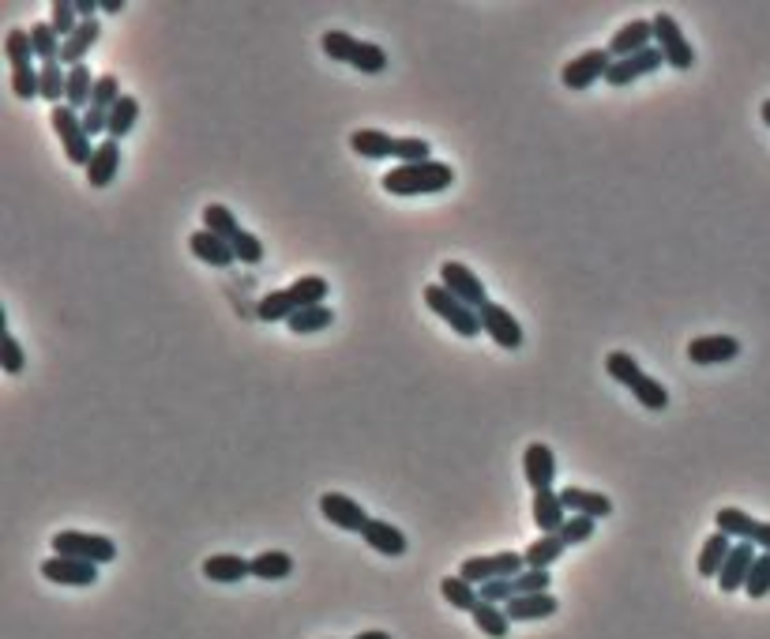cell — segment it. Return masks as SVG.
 I'll use <instances>...</instances> for the list:
<instances>
[{
	"mask_svg": "<svg viewBox=\"0 0 770 639\" xmlns=\"http://www.w3.org/2000/svg\"><path fill=\"white\" fill-rule=\"evenodd\" d=\"M324 297H327V279H324V275H301V279L290 282L286 290H275V294L260 297V305H256V316H260L263 324H278V320H290L293 312L324 305Z\"/></svg>",
	"mask_w": 770,
	"mask_h": 639,
	"instance_id": "6da1fadb",
	"label": "cell"
},
{
	"mask_svg": "<svg viewBox=\"0 0 770 639\" xmlns=\"http://www.w3.org/2000/svg\"><path fill=\"white\" fill-rule=\"evenodd\" d=\"M384 192L391 196H436L444 188L455 185V170L447 162H417V166H395V170L384 173Z\"/></svg>",
	"mask_w": 770,
	"mask_h": 639,
	"instance_id": "7a4b0ae2",
	"label": "cell"
},
{
	"mask_svg": "<svg viewBox=\"0 0 770 639\" xmlns=\"http://www.w3.org/2000/svg\"><path fill=\"white\" fill-rule=\"evenodd\" d=\"M605 373L613 376L616 384H624V388L632 391L639 403L647 406V410H665L669 406V391L665 384H658L654 376H647L639 369V361L632 354H624V350H613L609 358H605Z\"/></svg>",
	"mask_w": 770,
	"mask_h": 639,
	"instance_id": "3957f363",
	"label": "cell"
},
{
	"mask_svg": "<svg viewBox=\"0 0 770 639\" xmlns=\"http://www.w3.org/2000/svg\"><path fill=\"white\" fill-rule=\"evenodd\" d=\"M425 305H429L440 320H444L447 328L455 331V335H462V339H478L481 335V316L478 309H470V305H462L455 294H447L440 282H429L425 286Z\"/></svg>",
	"mask_w": 770,
	"mask_h": 639,
	"instance_id": "277c9868",
	"label": "cell"
},
{
	"mask_svg": "<svg viewBox=\"0 0 770 639\" xmlns=\"http://www.w3.org/2000/svg\"><path fill=\"white\" fill-rule=\"evenodd\" d=\"M49 125H53L57 140H61L64 158H68L72 166H83V170H87V162H91L94 147H91V136H87V128H83V117H79L72 106H53V113H49Z\"/></svg>",
	"mask_w": 770,
	"mask_h": 639,
	"instance_id": "5b68a950",
	"label": "cell"
},
{
	"mask_svg": "<svg viewBox=\"0 0 770 639\" xmlns=\"http://www.w3.org/2000/svg\"><path fill=\"white\" fill-rule=\"evenodd\" d=\"M53 553H64V557H79V561L91 564H109L117 557V546L106 534H87V530H61L53 534Z\"/></svg>",
	"mask_w": 770,
	"mask_h": 639,
	"instance_id": "8992f818",
	"label": "cell"
},
{
	"mask_svg": "<svg viewBox=\"0 0 770 639\" xmlns=\"http://www.w3.org/2000/svg\"><path fill=\"white\" fill-rule=\"evenodd\" d=\"M650 23H654V46L662 49L665 64H669V68H677V72L695 68V49L688 46V38H684L677 19L669 16V12H658Z\"/></svg>",
	"mask_w": 770,
	"mask_h": 639,
	"instance_id": "52a82bcc",
	"label": "cell"
},
{
	"mask_svg": "<svg viewBox=\"0 0 770 639\" xmlns=\"http://www.w3.org/2000/svg\"><path fill=\"white\" fill-rule=\"evenodd\" d=\"M613 68V53L601 46V49H586L579 53L575 61H568L560 68V83L568 87V91H586V87H594L598 79H605V72Z\"/></svg>",
	"mask_w": 770,
	"mask_h": 639,
	"instance_id": "ba28073f",
	"label": "cell"
},
{
	"mask_svg": "<svg viewBox=\"0 0 770 639\" xmlns=\"http://www.w3.org/2000/svg\"><path fill=\"white\" fill-rule=\"evenodd\" d=\"M481 316V335H489L496 346H504V350H523L526 335H523V324L511 316L504 305H496V301H485L478 309Z\"/></svg>",
	"mask_w": 770,
	"mask_h": 639,
	"instance_id": "9c48e42d",
	"label": "cell"
},
{
	"mask_svg": "<svg viewBox=\"0 0 770 639\" xmlns=\"http://www.w3.org/2000/svg\"><path fill=\"white\" fill-rule=\"evenodd\" d=\"M526 568L523 553H493V557H474V561H462L459 576L470 579L474 587L489 583V579H515Z\"/></svg>",
	"mask_w": 770,
	"mask_h": 639,
	"instance_id": "30bf717a",
	"label": "cell"
},
{
	"mask_svg": "<svg viewBox=\"0 0 770 639\" xmlns=\"http://www.w3.org/2000/svg\"><path fill=\"white\" fill-rule=\"evenodd\" d=\"M440 286H444L447 294L459 297L462 305H470V309H481V305L489 301L485 282H481L466 264H459V260H447V264L440 267Z\"/></svg>",
	"mask_w": 770,
	"mask_h": 639,
	"instance_id": "8fae6325",
	"label": "cell"
},
{
	"mask_svg": "<svg viewBox=\"0 0 770 639\" xmlns=\"http://www.w3.org/2000/svg\"><path fill=\"white\" fill-rule=\"evenodd\" d=\"M42 576L49 583H61V587H91V583H98V564L53 553L49 561H42Z\"/></svg>",
	"mask_w": 770,
	"mask_h": 639,
	"instance_id": "7c38bea8",
	"label": "cell"
},
{
	"mask_svg": "<svg viewBox=\"0 0 770 639\" xmlns=\"http://www.w3.org/2000/svg\"><path fill=\"white\" fill-rule=\"evenodd\" d=\"M320 512H324V519L331 527L350 530V534H361L372 519V515L365 512L357 500L346 497V493H324V497H320Z\"/></svg>",
	"mask_w": 770,
	"mask_h": 639,
	"instance_id": "4fadbf2b",
	"label": "cell"
},
{
	"mask_svg": "<svg viewBox=\"0 0 770 639\" xmlns=\"http://www.w3.org/2000/svg\"><path fill=\"white\" fill-rule=\"evenodd\" d=\"M755 557H759V549H755L752 542H733V549H729V557H725V564H722V572H718V591L722 594L744 591Z\"/></svg>",
	"mask_w": 770,
	"mask_h": 639,
	"instance_id": "5bb4252c",
	"label": "cell"
},
{
	"mask_svg": "<svg viewBox=\"0 0 770 639\" xmlns=\"http://www.w3.org/2000/svg\"><path fill=\"white\" fill-rule=\"evenodd\" d=\"M662 64H665L662 49L650 46V49H643V53H635V57L613 61V68L605 72V83H609V87H628V83H635V79H643V76H650V72H658Z\"/></svg>",
	"mask_w": 770,
	"mask_h": 639,
	"instance_id": "9a60e30c",
	"label": "cell"
},
{
	"mask_svg": "<svg viewBox=\"0 0 770 639\" xmlns=\"http://www.w3.org/2000/svg\"><path fill=\"white\" fill-rule=\"evenodd\" d=\"M740 354V339L733 335H699L688 343V361L699 365V369H710V365H725Z\"/></svg>",
	"mask_w": 770,
	"mask_h": 639,
	"instance_id": "2e32d148",
	"label": "cell"
},
{
	"mask_svg": "<svg viewBox=\"0 0 770 639\" xmlns=\"http://www.w3.org/2000/svg\"><path fill=\"white\" fill-rule=\"evenodd\" d=\"M654 46V23L650 19H632V23H624L620 31L609 38V53H613V61H624V57H635V53H643V49Z\"/></svg>",
	"mask_w": 770,
	"mask_h": 639,
	"instance_id": "e0dca14e",
	"label": "cell"
},
{
	"mask_svg": "<svg viewBox=\"0 0 770 639\" xmlns=\"http://www.w3.org/2000/svg\"><path fill=\"white\" fill-rule=\"evenodd\" d=\"M523 470H526V485L538 493V489H553L556 482V455L549 444H526L523 452Z\"/></svg>",
	"mask_w": 770,
	"mask_h": 639,
	"instance_id": "ac0fdd59",
	"label": "cell"
},
{
	"mask_svg": "<svg viewBox=\"0 0 770 639\" xmlns=\"http://www.w3.org/2000/svg\"><path fill=\"white\" fill-rule=\"evenodd\" d=\"M121 170V143L117 140H106L94 147L91 162H87V185L91 188H109L113 185V177Z\"/></svg>",
	"mask_w": 770,
	"mask_h": 639,
	"instance_id": "d6986e66",
	"label": "cell"
},
{
	"mask_svg": "<svg viewBox=\"0 0 770 639\" xmlns=\"http://www.w3.org/2000/svg\"><path fill=\"white\" fill-rule=\"evenodd\" d=\"M504 609H508L511 624H515V621L526 624V621H545V617H553L556 609H560V602H556L553 591H545V594H515V598H511Z\"/></svg>",
	"mask_w": 770,
	"mask_h": 639,
	"instance_id": "ffe728a7",
	"label": "cell"
},
{
	"mask_svg": "<svg viewBox=\"0 0 770 639\" xmlns=\"http://www.w3.org/2000/svg\"><path fill=\"white\" fill-rule=\"evenodd\" d=\"M564 508L568 515H590V519H605V515H613V500L605 497V493H594V489H583V485H568L564 493Z\"/></svg>",
	"mask_w": 770,
	"mask_h": 639,
	"instance_id": "44dd1931",
	"label": "cell"
},
{
	"mask_svg": "<svg viewBox=\"0 0 770 639\" xmlns=\"http://www.w3.org/2000/svg\"><path fill=\"white\" fill-rule=\"evenodd\" d=\"M98 38H102V23H98V19H79V31L72 34V38H64V46H61L64 68H76V64H83V57L98 46Z\"/></svg>",
	"mask_w": 770,
	"mask_h": 639,
	"instance_id": "7402d4cb",
	"label": "cell"
},
{
	"mask_svg": "<svg viewBox=\"0 0 770 639\" xmlns=\"http://www.w3.org/2000/svg\"><path fill=\"white\" fill-rule=\"evenodd\" d=\"M188 252H192L196 260H203V264H211V267L237 264V256H233L230 241H222V237L207 234V230H196V234L188 237Z\"/></svg>",
	"mask_w": 770,
	"mask_h": 639,
	"instance_id": "603a6c76",
	"label": "cell"
},
{
	"mask_svg": "<svg viewBox=\"0 0 770 639\" xmlns=\"http://www.w3.org/2000/svg\"><path fill=\"white\" fill-rule=\"evenodd\" d=\"M564 519H568V508H564L560 493L556 489H538L534 493V523H538L541 534H560Z\"/></svg>",
	"mask_w": 770,
	"mask_h": 639,
	"instance_id": "cb8c5ba5",
	"label": "cell"
},
{
	"mask_svg": "<svg viewBox=\"0 0 770 639\" xmlns=\"http://www.w3.org/2000/svg\"><path fill=\"white\" fill-rule=\"evenodd\" d=\"M361 538L376 553H384V557H402L406 553V534L395 523H387V519H369V527L361 530Z\"/></svg>",
	"mask_w": 770,
	"mask_h": 639,
	"instance_id": "d4e9b609",
	"label": "cell"
},
{
	"mask_svg": "<svg viewBox=\"0 0 770 639\" xmlns=\"http://www.w3.org/2000/svg\"><path fill=\"white\" fill-rule=\"evenodd\" d=\"M203 576L211 583H241V579L252 576V561L237 557V553H215L203 561Z\"/></svg>",
	"mask_w": 770,
	"mask_h": 639,
	"instance_id": "484cf974",
	"label": "cell"
},
{
	"mask_svg": "<svg viewBox=\"0 0 770 639\" xmlns=\"http://www.w3.org/2000/svg\"><path fill=\"white\" fill-rule=\"evenodd\" d=\"M729 549H733V538H729V534H722V530H714L707 542H703V549H699V561H695L699 576H703V579H718L725 557H729Z\"/></svg>",
	"mask_w": 770,
	"mask_h": 639,
	"instance_id": "4316f807",
	"label": "cell"
},
{
	"mask_svg": "<svg viewBox=\"0 0 770 639\" xmlns=\"http://www.w3.org/2000/svg\"><path fill=\"white\" fill-rule=\"evenodd\" d=\"M395 136H387L380 128H357L354 136H350V147H354L361 158H395Z\"/></svg>",
	"mask_w": 770,
	"mask_h": 639,
	"instance_id": "83f0119b",
	"label": "cell"
},
{
	"mask_svg": "<svg viewBox=\"0 0 770 639\" xmlns=\"http://www.w3.org/2000/svg\"><path fill=\"white\" fill-rule=\"evenodd\" d=\"M714 523H718V530L729 534L733 542H752L755 546V534H759V523H763V519H752V515L740 512V508H718Z\"/></svg>",
	"mask_w": 770,
	"mask_h": 639,
	"instance_id": "f1b7e54d",
	"label": "cell"
},
{
	"mask_svg": "<svg viewBox=\"0 0 770 639\" xmlns=\"http://www.w3.org/2000/svg\"><path fill=\"white\" fill-rule=\"evenodd\" d=\"M470 617H474V624H478L489 639H508L511 617H508V609L504 606H493V602H481L478 598V606L470 609Z\"/></svg>",
	"mask_w": 770,
	"mask_h": 639,
	"instance_id": "f546056e",
	"label": "cell"
},
{
	"mask_svg": "<svg viewBox=\"0 0 770 639\" xmlns=\"http://www.w3.org/2000/svg\"><path fill=\"white\" fill-rule=\"evenodd\" d=\"M94 72L87 64H76V68H68V91H64V106H72V110H87L91 106V91H94Z\"/></svg>",
	"mask_w": 770,
	"mask_h": 639,
	"instance_id": "4dcf8cb0",
	"label": "cell"
},
{
	"mask_svg": "<svg viewBox=\"0 0 770 639\" xmlns=\"http://www.w3.org/2000/svg\"><path fill=\"white\" fill-rule=\"evenodd\" d=\"M290 572H293V557L286 549H263L260 557H252V576L256 579L275 583V579H286Z\"/></svg>",
	"mask_w": 770,
	"mask_h": 639,
	"instance_id": "1f68e13d",
	"label": "cell"
},
{
	"mask_svg": "<svg viewBox=\"0 0 770 639\" xmlns=\"http://www.w3.org/2000/svg\"><path fill=\"white\" fill-rule=\"evenodd\" d=\"M564 542H560V534H541L538 542H530L523 549V561L526 568H553L560 557H564Z\"/></svg>",
	"mask_w": 770,
	"mask_h": 639,
	"instance_id": "d6a6232c",
	"label": "cell"
},
{
	"mask_svg": "<svg viewBox=\"0 0 770 639\" xmlns=\"http://www.w3.org/2000/svg\"><path fill=\"white\" fill-rule=\"evenodd\" d=\"M139 121V102H136V94H121V102L109 110V132H106V140H117L121 143L132 128H136Z\"/></svg>",
	"mask_w": 770,
	"mask_h": 639,
	"instance_id": "836d02e7",
	"label": "cell"
},
{
	"mask_svg": "<svg viewBox=\"0 0 770 639\" xmlns=\"http://www.w3.org/2000/svg\"><path fill=\"white\" fill-rule=\"evenodd\" d=\"M203 230L222 237V241H233V237L241 234V226H237V219H233V211L226 203H207L203 207Z\"/></svg>",
	"mask_w": 770,
	"mask_h": 639,
	"instance_id": "e575fe53",
	"label": "cell"
},
{
	"mask_svg": "<svg viewBox=\"0 0 770 639\" xmlns=\"http://www.w3.org/2000/svg\"><path fill=\"white\" fill-rule=\"evenodd\" d=\"M31 42H34V57L42 64H53V61H61V46H64V38L57 31H53V23H34L31 27Z\"/></svg>",
	"mask_w": 770,
	"mask_h": 639,
	"instance_id": "d590c367",
	"label": "cell"
},
{
	"mask_svg": "<svg viewBox=\"0 0 770 639\" xmlns=\"http://www.w3.org/2000/svg\"><path fill=\"white\" fill-rule=\"evenodd\" d=\"M335 324V312L327 309V305H316V309H301V312H293L290 320H286V328L293 331V335H316V331H324Z\"/></svg>",
	"mask_w": 770,
	"mask_h": 639,
	"instance_id": "8d00e7d4",
	"label": "cell"
},
{
	"mask_svg": "<svg viewBox=\"0 0 770 639\" xmlns=\"http://www.w3.org/2000/svg\"><path fill=\"white\" fill-rule=\"evenodd\" d=\"M440 594H444L447 606L466 609V613L478 606V587H474L470 579H462V576H444V579H440Z\"/></svg>",
	"mask_w": 770,
	"mask_h": 639,
	"instance_id": "74e56055",
	"label": "cell"
},
{
	"mask_svg": "<svg viewBox=\"0 0 770 639\" xmlns=\"http://www.w3.org/2000/svg\"><path fill=\"white\" fill-rule=\"evenodd\" d=\"M4 53H8V64H12V68H27V64H34L31 31H19V27H12V31L4 34Z\"/></svg>",
	"mask_w": 770,
	"mask_h": 639,
	"instance_id": "f35d334b",
	"label": "cell"
},
{
	"mask_svg": "<svg viewBox=\"0 0 770 639\" xmlns=\"http://www.w3.org/2000/svg\"><path fill=\"white\" fill-rule=\"evenodd\" d=\"M64 91H68V68L61 61L42 64V98L53 106H64Z\"/></svg>",
	"mask_w": 770,
	"mask_h": 639,
	"instance_id": "ab89813d",
	"label": "cell"
},
{
	"mask_svg": "<svg viewBox=\"0 0 770 639\" xmlns=\"http://www.w3.org/2000/svg\"><path fill=\"white\" fill-rule=\"evenodd\" d=\"M320 46H324V53L331 57V61L350 64L354 61L357 46H361V38H354V34H346V31H327L324 38H320Z\"/></svg>",
	"mask_w": 770,
	"mask_h": 639,
	"instance_id": "60d3db41",
	"label": "cell"
},
{
	"mask_svg": "<svg viewBox=\"0 0 770 639\" xmlns=\"http://www.w3.org/2000/svg\"><path fill=\"white\" fill-rule=\"evenodd\" d=\"M12 91H16V98H23V102L42 98V68H34V64L12 68Z\"/></svg>",
	"mask_w": 770,
	"mask_h": 639,
	"instance_id": "b9f144b4",
	"label": "cell"
},
{
	"mask_svg": "<svg viewBox=\"0 0 770 639\" xmlns=\"http://www.w3.org/2000/svg\"><path fill=\"white\" fill-rule=\"evenodd\" d=\"M350 68H357V72H365V76H380L387 68V53L376 42H361L354 53V61H350Z\"/></svg>",
	"mask_w": 770,
	"mask_h": 639,
	"instance_id": "7bdbcfd3",
	"label": "cell"
},
{
	"mask_svg": "<svg viewBox=\"0 0 770 639\" xmlns=\"http://www.w3.org/2000/svg\"><path fill=\"white\" fill-rule=\"evenodd\" d=\"M0 369L8 376H19L27 369V354H23V346H19V339L12 331L0 335Z\"/></svg>",
	"mask_w": 770,
	"mask_h": 639,
	"instance_id": "ee69618b",
	"label": "cell"
},
{
	"mask_svg": "<svg viewBox=\"0 0 770 639\" xmlns=\"http://www.w3.org/2000/svg\"><path fill=\"white\" fill-rule=\"evenodd\" d=\"M744 594L748 598H767L770 594V553H759L748 572V583H744Z\"/></svg>",
	"mask_w": 770,
	"mask_h": 639,
	"instance_id": "f6af8a7d",
	"label": "cell"
},
{
	"mask_svg": "<svg viewBox=\"0 0 770 639\" xmlns=\"http://www.w3.org/2000/svg\"><path fill=\"white\" fill-rule=\"evenodd\" d=\"M121 102V83H117V76H98L94 79V91H91V106L94 110H113Z\"/></svg>",
	"mask_w": 770,
	"mask_h": 639,
	"instance_id": "bcb514c9",
	"label": "cell"
},
{
	"mask_svg": "<svg viewBox=\"0 0 770 639\" xmlns=\"http://www.w3.org/2000/svg\"><path fill=\"white\" fill-rule=\"evenodd\" d=\"M549 587H553L549 568H523V572L515 576V594H545Z\"/></svg>",
	"mask_w": 770,
	"mask_h": 639,
	"instance_id": "7dc6e473",
	"label": "cell"
},
{
	"mask_svg": "<svg viewBox=\"0 0 770 639\" xmlns=\"http://www.w3.org/2000/svg\"><path fill=\"white\" fill-rule=\"evenodd\" d=\"M594 523L598 519H590V515H568L564 527H560V542L564 546H579V542H586L594 534Z\"/></svg>",
	"mask_w": 770,
	"mask_h": 639,
	"instance_id": "c3c4849f",
	"label": "cell"
},
{
	"mask_svg": "<svg viewBox=\"0 0 770 639\" xmlns=\"http://www.w3.org/2000/svg\"><path fill=\"white\" fill-rule=\"evenodd\" d=\"M395 158H402V166H417V162H429L432 147L421 136H406V140L395 143Z\"/></svg>",
	"mask_w": 770,
	"mask_h": 639,
	"instance_id": "681fc988",
	"label": "cell"
},
{
	"mask_svg": "<svg viewBox=\"0 0 770 639\" xmlns=\"http://www.w3.org/2000/svg\"><path fill=\"white\" fill-rule=\"evenodd\" d=\"M49 23H53V31L61 34V38H72V34L79 31L76 4H72V0H57V4H53V16H49Z\"/></svg>",
	"mask_w": 770,
	"mask_h": 639,
	"instance_id": "f907efd6",
	"label": "cell"
},
{
	"mask_svg": "<svg viewBox=\"0 0 770 639\" xmlns=\"http://www.w3.org/2000/svg\"><path fill=\"white\" fill-rule=\"evenodd\" d=\"M230 249H233V256H237L241 264H260V260H263V241L256 234H248V230H241V234L233 237Z\"/></svg>",
	"mask_w": 770,
	"mask_h": 639,
	"instance_id": "816d5d0a",
	"label": "cell"
},
{
	"mask_svg": "<svg viewBox=\"0 0 770 639\" xmlns=\"http://www.w3.org/2000/svg\"><path fill=\"white\" fill-rule=\"evenodd\" d=\"M478 598L481 602H493V606H508L511 598H515V579H489V583H481Z\"/></svg>",
	"mask_w": 770,
	"mask_h": 639,
	"instance_id": "f5cc1de1",
	"label": "cell"
},
{
	"mask_svg": "<svg viewBox=\"0 0 770 639\" xmlns=\"http://www.w3.org/2000/svg\"><path fill=\"white\" fill-rule=\"evenodd\" d=\"M83 117V128H87V136H106L109 132V113L106 110H94V106H87V110L79 113Z\"/></svg>",
	"mask_w": 770,
	"mask_h": 639,
	"instance_id": "db71d44e",
	"label": "cell"
},
{
	"mask_svg": "<svg viewBox=\"0 0 770 639\" xmlns=\"http://www.w3.org/2000/svg\"><path fill=\"white\" fill-rule=\"evenodd\" d=\"M102 4V12L106 16H117V12H124V0H98Z\"/></svg>",
	"mask_w": 770,
	"mask_h": 639,
	"instance_id": "11a10c76",
	"label": "cell"
},
{
	"mask_svg": "<svg viewBox=\"0 0 770 639\" xmlns=\"http://www.w3.org/2000/svg\"><path fill=\"white\" fill-rule=\"evenodd\" d=\"M354 639H391V636H387V632H376V628H372V632H361V636H354Z\"/></svg>",
	"mask_w": 770,
	"mask_h": 639,
	"instance_id": "9f6ffc18",
	"label": "cell"
},
{
	"mask_svg": "<svg viewBox=\"0 0 770 639\" xmlns=\"http://www.w3.org/2000/svg\"><path fill=\"white\" fill-rule=\"evenodd\" d=\"M759 113H763V121H767V128H770V98L763 102V110H759Z\"/></svg>",
	"mask_w": 770,
	"mask_h": 639,
	"instance_id": "6f0895ef",
	"label": "cell"
}]
</instances>
